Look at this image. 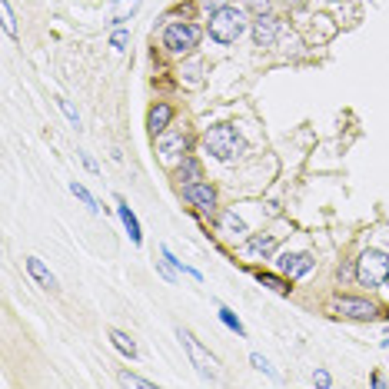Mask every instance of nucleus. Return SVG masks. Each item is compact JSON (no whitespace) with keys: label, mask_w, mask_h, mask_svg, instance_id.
<instances>
[{"label":"nucleus","mask_w":389,"mask_h":389,"mask_svg":"<svg viewBox=\"0 0 389 389\" xmlns=\"http://www.w3.org/2000/svg\"><path fill=\"white\" fill-rule=\"evenodd\" d=\"M203 143H206V150H210L216 160H223V163H230V160H236V156L247 150V143H243V137L236 133L230 123H220V127H210L206 130V137H203Z\"/></svg>","instance_id":"obj_1"},{"label":"nucleus","mask_w":389,"mask_h":389,"mask_svg":"<svg viewBox=\"0 0 389 389\" xmlns=\"http://www.w3.org/2000/svg\"><path fill=\"white\" fill-rule=\"evenodd\" d=\"M243 30H247V17H243V11H236V7H220V11H213L210 37L216 40V44H236Z\"/></svg>","instance_id":"obj_2"},{"label":"nucleus","mask_w":389,"mask_h":389,"mask_svg":"<svg viewBox=\"0 0 389 389\" xmlns=\"http://www.w3.org/2000/svg\"><path fill=\"white\" fill-rule=\"evenodd\" d=\"M356 276L363 286H379L389 280V257L379 249H366L363 257L356 259Z\"/></svg>","instance_id":"obj_3"},{"label":"nucleus","mask_w":389,"mask_h":389,"mask_svg":"<svg viewBox=\"0 0 389 389\" xmlns=\"http://www.w3.org/2000/svg\"><path fill=\"white\" fill-rule=\"evenodd\" d=\"M200 44V27L193 24H170L163 34V47L170 54H190V50H197Z\"/></svg>","instance_id":"obj_4"},{"label":"nucleus","mask_w":389,"mask_h":389,"mask_svg":"<svg viewBox=\"0 0 389 389\" xmlns=\"http://www.w3.org/2000/svg\"><path fill=\"white\" fill-rule=\"evenodd\" d=\"M180 342L187 346V353H190V363L197 366V373L200 376H206V379H216V359H213L206 350H203L200 342L193 340V333H187V330H180Z\"/></svg>","instance_id":"obj_5"},{"label":"nucleus","mask_w":389,"mask_h":389,"mask_svg":"<svg viewBox=\"0 0 389 389\" xmlns=\"http://www.w3.org/2000/svg\"><path fill=\"white\" fill-rule=\"evenodd\" d=\"M333 309H336L340 316H350V319H373L379 313L369 300H356V296H340V300L333 303Z\"/></svg>","instance_id":"obj_6"},{"label":"nucleus","mask_w":389,"mask_h":389,"mask_svg":"<svg viewBox=\"0 0 389 389\" xmlns=\"http://www.w3.org/2000/svg\"><path fill=\"white\" fill-rule=\"evenodd\" d=\"M183 197H187L197 210L203 213H213L216 210V190L210 187V183H197V180H190L187 187H183Z\"/></svg>","instance_id":"obj_7"},{"label":"nucleus","mask_w":389,"mask_h":389,"mask_svg":"<svg viewBox=\"0 0 389 389\" xmlns=\"http://www.w3.org/2000/svg\"><path fill=\"white\" fill-rule=\"evenodd\" d=\"M276 37H280V20L276 17L263 13V17L253 20V40H257V47H273Z\"/></svg>","instance_id":"obj_8"},{"label":"nucleus","mask_w":389,"mask_h":389,"mask_svg":"<svg viewBox=\"0 0 389 389\" xmlns=\"http://www.w3.org/2000/svg\"><path fill=\"white\" fill-rule=\"evenodd\" d=\"M276 263H280V270L290 273V276L296 280V276H307V273L313 270V263H316V259L309 257V253H283Z\"/></svg>","instance_id":"obj_9"},{"label":"nucleus","mask_w":389,"mask_h":389,"mask_svg":"<svg viewBox=\"0 0 389 389\" xmlns=\"http://www.w3.org/2000/svg\"><path fill=\"white\" fill-rule=\"evenodd\" d=\"M273 249H276V236H249L243 253H247V257H253V259H270Z\"/></svg>","instance_id":"obj_10"},{"label":"nucleus","mask_w":389,"mask_h":389,"mask_svg":"<svg viewBox=\"0 0 389 389\" xmlns=\"http://www.w3.org/2000/svg\"><path fill=\"white\" fill-rule=\"evenodd\" d=\"M170 120H173V106L170 104H156L154 110H150V117H147V127H150V133H163L166 127H170Z\"/></svg>","instance_id":"obj_11"},{"label":"nucleus","mask_w":389,"mask_h":389,"mask_svg":"<svg viewBox=\"0 0 389 389\" xmlns=\"http://www.w3.org/2000/svg\"><path fill=\"white\" fill-rule=\"evenodd\" d=\"M27 270H30V276H34L40 286H47V290H54L57 286V280H54V273L44 266V259H37V257H27Z\"/></svg>","instance_id":"obj_12"},{"label":"nucleus","mask_w":389,"mask_h":389,"mask_svg":"<svg viewBox=\"0 0 389 389\" xmlns=\"http://www.w3.org/2000/svg\"><path fill=\"white\" fill-rule=\"evenodd\" d=\"M180 150H187V137L183 133H177V137H166L163 143H160V154H163L166 163H173L180 156Z\"/></svg>","instance_id":"obj_13"},{"label":"nucleus","mask_w":389,"mask_h":389,"mask_svg":"<svg viewBox=\"0 0 389 389\" xmlns=\"http://www.w3.org/2000/svg\"><path fill=\"white\" fill-rule=\"evenodd\" d=\"M117 213H120V220H123V226H127L130 240H133V243H140V240H143V233H140V223H137V216L130 213V206H127V203H123V200H120Z\"/></svg>","instance_id":"obj_14"},{"label":"nucleus","mask_w":389,"mask_h":389,"mask_svg":"<svg viewBox=\"0 0 389 389\" xmlns=\"http://www.w3.org/2000/svg\"><path fill=\"white\" fill-rule=\"evenodd\" d=\"M220 226H223V233H230V236H243V233H247V223H243L233 210H226L223 216H220Z\"/></svg>","instance_id":"obj_15"},{"label":"nucleus","mask_w":389,"mask_h":389,"mask_svg":"<svg viewBox=\"0 0 389 389\" xmlns=\"http://www.w3.org/2000/svg\"><path fill=\"white\" fill-rule=\"evenodd\" d=\"M110 342H113V346H117V350H120V353H123V356H130V359L137 356V342L130 340L127 333H120V330H110Z\"/></svg>","instance_id":"obj_16"},{"label":"nucleus","mask_w":389,"mask_h":389,"mask_svg":"<svg viewBox=\"0 0 389 389\" xmlns=\"http://www.w3.org/2000/svg\"><path fill=\"white\" fill-rule=\"evenodd\" d=\"M70 193H73V197H77V200H80V203H83V206H87V210H90V213H100L97 200H94V197H90V190H87V187H80L77 180H73V183H70Z\"/></svg>","instance_id":"obj_17"},{"label":"nucleus","mask_w":389,"mask_h":389,"mask_svg":"<svg viewBox=\"0 0 389 389\" xmlns=\"http://www.w3.org/2000/svg\"><path fill=\"white\" fill-rule=\"evenodd\" d=\"M257 283H263V286H270V290H276V293H290L293 286H286L280 276H273V273H257Z\"/></svg>","instance_id":"obj_18"},{"label":"nucleus","mask_w":389,"mask_h":389,"mask_svg":"<svg viewBox=\"0 0 389 389\" xmlns=\"http://www.w3.org/2000/svg\"><path fill=\"white\" fill-rule=\"evenodd\" d=\"M0 13H4V30H7V37H17V20H13L11 0H0Z\"/></svg>","instance_id":"obj_19"},{"label":"nucleus","mask_w":389,"mask_h":389,"mask_svg":"<svg viewBox=\"0 0 389 389\" xmlns=\"http://www.w3.org/2000/svg\"><path fill=\"white\" fill-rule=\"evenodd\" d=\"M220 319H223V326H230V330H233L236 336H247V330H243V323L236 319V313H233V309L220 307Z\"/></svg>","instance_id":"obj_20"},{"label":"nucleus","mask_w":389,"mask_h":389,"mask_svg":"<svg viewBox=\"0 0 389 389\" xmlns=\"http://www.w3.org/2000/svg\"><path fill=\"white\" fill-rule=\"evenodd\" d=\"M137 4H140V0H120L117 11H113V17H110V20H113V24H123V20H127V13L137 11Z\"/></svg>","instance_id":"obj_21"},{"label":"nucleus","mask_w":389,"mask_h":389,"mask_svg":"<svg viewBox=\"0 0 389 389\" xmlns=\"http://www.w3.org/2000/svg\"><path fill=\"white\" fill-rule=\"evenodd\" d=\"M117 383H120V386H133V389H154L150 379H140V376H133V373H120Z\"/></svg>","instance_id":"obj_22"},{"label":"nucleus","mask_w":389,"mask_h":389,"mask_svg":"<svg viewBox=\"0 0 389 389\" xmlns=\"http://www.w3.org/2000/svg\"><path fill=\"white\" fill-rule=\"evenodd\" d=\"M57 104H60V110L67 113V120H70L73 127H80V117H77V110H73V106H70V100H63V97H60Z\"/></svg>","instance_id":"obj_23"},{"label":"nucleus","mask_w":389,"mask_h":389,"mask_svg":"<svg viewBox=\"0 0 389 389\" xmlns=\"http://www.w3.org/2000/svg\"><path fill=\"white\" fill-rule=\"evenodd\" d=\"M183 177H193V180H200V166L193 163V160H187V163L180 166V180Z\"/></svg>","instance_id":"obj_24"},{"label":"nucleus","mask_w":389,"mask_h":389,"mask_svg":"<svg viewBox=\"0 0 389 389\" xmlns=\"http://www.w3.org/2000/svg\"><path fill=\"white\" fill-rule=\"evenodd\" d=\"M249 11L263 17V13H270V0H249Z\"/></svg>","instance_id":"obj_25"},{"label":"nucleus","mask_w":389,"mask_h":389,"mask_svg":"<svg viewBox=\"0 0 389 389\" xmlns=\"http://www.w3.org/2000/svg\"><path fill=\"white\" fill-rule=\"evenodd\" d=\"M313 383H316V386H330V373H326V369H316V373H313Z\"/></svg>","instance_id":"obj_26"},{"label":"nucleus","mask_w":389,"mask_h":389,"mask_svg":"<svg viewBox=\"0 0 389 389\" xmlns=\"http://www.w3.org/2000/svg\"><path fill=\"white\" fill-rule=\"evenodd\" d=\"M249 363L257 366V369H263V373H270V363H266V359H263V356H259V353H253V356H249Z\"/></svg>","instance_id":"obj_27"},{"label":"nucleus","mask_w":389,"mask_h":389,"mask_svg":"<svg viewBox=\"0 0 389 389\" xmlns=\"http://www.w3.org/2000/svg\"><path fill=\"white\" fill-rule=\"evenodd\" d=\"M127 40H130V34H127V30H117V34H113V47H117V50H123V44H127Z\"/></svg>","instance_id":"obj_28"},{"label":"nucleus","mask_w":389,"mask_h":389,"mask_svg":"<svg viewBox=\"0 0 389 389\" xmlns=\"http://www.w3.org/2000/svg\"><path fill=\"white\" fill-rule=\"evenodd\" d=\"M203 7H210V11H220V7H226V0H203Z\"/></svg>","instance_id":"obj_29"},{"label":"nucleus","mask_w":389,"mask_h":389,"mask_svg":"<svg viewBox=\"0 0 389 389\" xmlns=\"http://www.w3.org/2000/svg\"><path fill=\"white\" fill-rule=\"evenodd\" d=\"M290 4H307V0H290Z\"/></svg>","instance_id":"obj_30"},{"label":"nucleus","mask_w":389,"mask_h":389,"mask_svg":"<svg viewBox=\"0 0 389 389\" xmlns=\"http://www.w3.org/2000/svg\"><path fill=\"white\" fill-rule=\"evenodd\" d=\"M386 283H389V280H386Z\"/></svg>","instance_id":"obj_31"}]
</instances>
